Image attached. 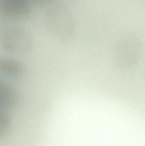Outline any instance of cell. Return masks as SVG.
Listing matches in <instances>:
<instances>
[{"mask_svg":"<svg viewBox=\"0 0 145 146\" xmlns=\"http://www.w3.org/2000/svg\"><path fill=\"white\" fill-rule=\"evenodd\" d=\"M12 128V121L9 114L0 113V141L7 137Z\"/></svg>","mask_w":145,"mask_h":146,"instance_id":"cell-7","label":"cell"},{"mask_svg":"<svg viewBox=\"0 0 145 146\" xmlns=\"http://www.w3.org/2000/svg\"><path fill=\"white\" fill-rule=\"evenodd\" d=\"M26 67L19 60L12 57L0 56V74L14 79L25 76Z\"/></svg>","mask_w":145,"mask_h":146,"instance_id":"cell-6","label":"cell"},{"mask_svg":"<svg viewBox=\"0 0 145 146\" xmlns=\"http://www.w3.org/2000/svg\"><path fill=\"white\" fill-rule=\"evenodd\" d=\"M144 54V42L134 33H126L119 37L112 51V61L120 71H129L140 62Z\"/></svg>","mask_w":145,"mask_h":146,"instance_id":"cell-2","label":"cell"},{"mask_svg":"<svg viewBox=\"0 0 145 146\" xmlns=\"http://www.w3.org/2000/svg\"><path fill=\"white\" fill-rule=\"evenodd\" d=\"M18 103L17 90L11 84L0 79V113L9 115L17 106Z\"/></svg>","mask_w":145,"mask_h":146,"instance_id":"cell-5","label":"cell"},{"mask_svg":"<svg viewBox=\"0 0 145 146\" xmlns=\"http://www.w3.org/2000/svg\"><path fill=\"white\" fill-rule=\"evenodd\" d=\"M0 45L9 54L26 55L34 46V40L28 30L18 25H8L0 31Z\"/></svg>","mask_w":145,"mask_h":146,"instance_id":"cell-3","label":"cell"},{"mask_svg":"<svg viewBox=\"0 0 145 146\" xmlns=\"http://www.w3.org/2000/svg\"><path fill=\"white\" fill-rule=\"evenodd\" d=\"M32 6L28 0H0V13L15 20L26 19L30 15Z\"/></svg>","mask_w":145,"mask_h":146,"instance_id":"cell-4","label":"cell"},{"mask_svg":"<svg viewBox=\"0 0 145 146\" xmlns=\"http://www.w3.org/2000/svg\"><path fill=\"white\" fill-rule=\"evenodd\" d=\"M45 29L51 38L61 44H68L75 36L78 21L72 10L61 1H51L44 10Z\"/></svg>","mask_w":145,"mask_h":146,"instance_id":"cell-1","label":"cell"}]
</instances>
